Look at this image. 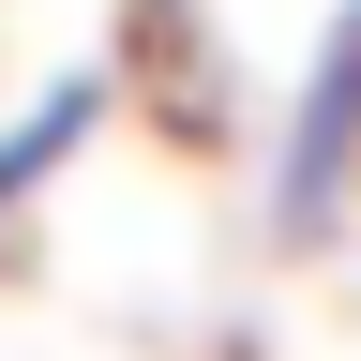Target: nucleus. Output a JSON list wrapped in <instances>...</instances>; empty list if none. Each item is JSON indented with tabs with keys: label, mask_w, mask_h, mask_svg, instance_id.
Segmentation results:
<instances>
[{
	"label": "nucleus",
	"mask_w": 361,
	"mask_h": 361,
	"mask_svg": "<svg viewBox=\"0 0 361 361\" xmlns=\"http://www.w3.org/2000/svg\"><path fill=\"white\" fill-rule=\"evenodd\" d=\"M346 166H361V16L331 30V61H316V90H301V135H286V180H271V211H286V226H331Z\"/></svg>",
	"instance_id": "1"
},
{
	"label": "nucleus",
	"mask_w": 361,
	"mask_h": 361,
	"mask_svg": "<svg viewBox=\"0 0 361 361\" xmlns=\"http://www.w3.org/2000/svg\"><path fill=\"white\" fill-rule=\"evenodd\" d=\"M90 121H106V75H61V90L16 121V135H0V211H16L45 166H75V151H90Z\"/></svg>",
	"instance_id": "2"
}]
</instances>
